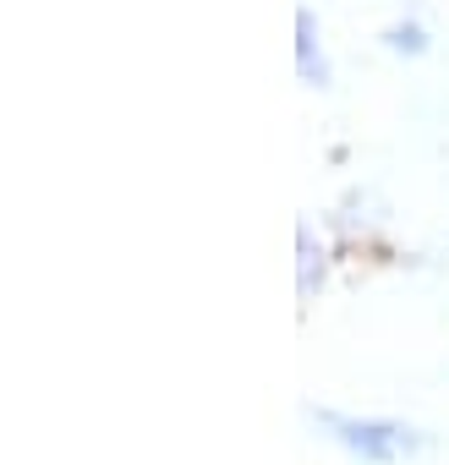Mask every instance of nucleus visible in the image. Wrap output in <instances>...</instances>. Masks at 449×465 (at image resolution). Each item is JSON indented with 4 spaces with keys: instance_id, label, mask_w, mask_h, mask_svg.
Here are the masks:
<instances>
[{
    "instance_id": "obj_1",
    "label": "nucleus",
    "mask_w": 449,
    "mask_h": 465,
    "mask_svg": "<svg viewBox=\"0 0 449 465\" xmlns=\"http://www.w3.org/2000/svg\"><path fill=\"white\" fill-rule=\"evenodd\" d=\"M313 427L356 465H405L427 449V432L416 421H400V416H362V411L324 405V411H313Z\"/></svg>"
},
{
    "instance_id": "obj_2",
    "label": "nucleus",
    "mask_w": 449,
    "mask_h": 465,
    "mask_svg": "<svg viewBox=\"0 0 449 465\" xmlns=\"http://www.w3.org/2000/svg\"><path fill=\"white\" fill-rule=\"evenodd\" d=\"M296 72H302V83H313V88L329 83V61H324V45H318V23H313V12H296Z\"/></svg>"
},
{
    "instance_id": "obj_3",
    "label": "nucleus",
    "mask_w": 449,
    "mask_h": 465,
    "mask_svg": "<svg viewBox=\"0 0 449 465\" xmlns=\"http://www.w3.org/2000/svg\"><path fill=\"white\" fill-rule=\"evenodd\" d=\"M296 258H302V263H296V296H302V302H313V296L324 291V274H329L324 247L313 242V224H302V230H296Z\"/></svg>"
},
{
    "instance_id": "obj_4",
    "label": "nucleus",
    "mask_w": 449,
    "mask_h": 465,
    "mask_svg": "<svg viewBox=\"0 0 449 465\" xmlns=\"http://www.w3.org/2000/svg\"><path fill=\"white\" fill-rule=\"evenodd\" d=\"M384 45H389L394 55H422V50H427V34H422L416 23H394V28H384Z\"/></svg>"
}]
</instances>
